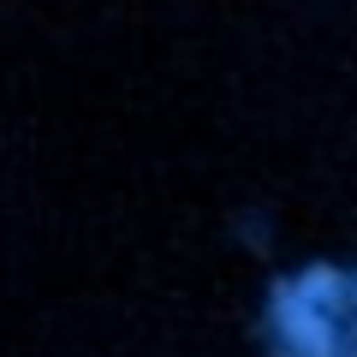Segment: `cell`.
<instances>
[{
    "mask_svg": "<svg viewBox=\"0 0 357 357\" xmlns=\"http://www.w3.org/2000/svg\"><path fill=\"white\" fill-rule=\"evenodd\" d=\"M286 328H292V333H298V340H304V345H310L316 357H328V333H321L316 321L304 316V310H286Z\"/></svg>",
    "mask_w": 357,
    "mask_h": 357,
    "instance_id": "cell-1",
    "label": "cell"
}]
</instances>
